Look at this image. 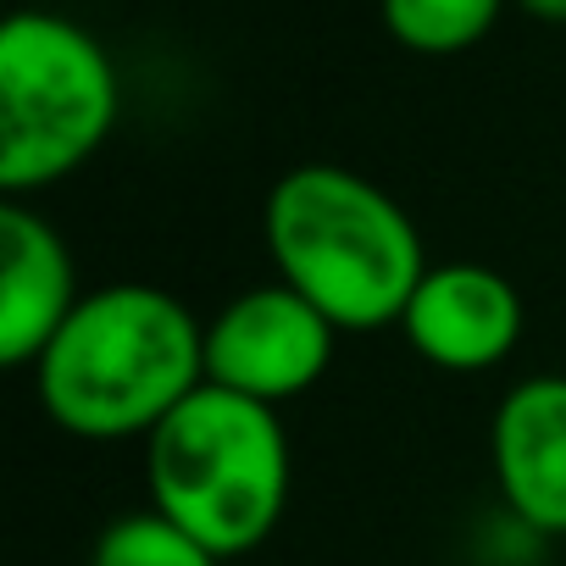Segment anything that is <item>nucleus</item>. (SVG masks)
<instances>
[{"instance_id":"obj_1","label":"nucleus","mask_w":566,"mask_h":566,"mask_svg":"<svg viewBox=\"0 0 566 566\" xmlns=\"http://www.w3.org/2000/svg\"><path fill=\"white\" fill-rule=\"evenodd\" d=\"M206 384V323L156 283H106L78 301L34 361L45 417L73 439H150Z\"/></svg>"},{"instance_id":"obj_2","label":"nucleus","mask_w":566,"mask_h":566,"mask_svg":"<svg viewBox=\"0 0 566 566\" xmlns=\"http://www.w3.org/2000/svg\"><path fill=\"white\" fill-rule=\"evenodd\" d=\"M261 239L277 283L312 301L339 334H378L400 323L433 266L406 206L334 161L290 167L266 189Z\"/></svg>"},{"instance_id":"obj_3","label":"nucleus","mask_w":566,"mask_h":566,"mask_svg":"<svg viewBox=\"0 0 566 566\" xmlns=\"http://www.w3.org/2000/svg\"><path fill=\"white\" fill-rule=\"evenodd\" d=\"M145 478L161 516L233 560L266 544L290 505V439L272 406L200 384L145 439Z\"/></svg>"},{"instance_id":"obj_4","label":"nucleus","mask_w":566,"mask_h":566,"mask_svg":"<svg viewBox=\"0 0 566 566\" xmlns=\"http://www.w3.org/2000/svg\"><path fill=\"white\" fill-rule=\"evenodd\" d=\"M123 84L106 45L62 12H12L0 29V189L45 195L117 128Z\"/></svg>"},{"instance_id":"obj_5","label":"nucleus","mask_w":566,"mask_h":566,"mask_svg":"<svg viewBox=\"0 0 566 566\" xmlns=\"http://www.w3.org/2000/svg\"><path fill=\"white\" fill-rule=\"evenodd\" d=\"M339 328L290 283H255L206 323V384L261 406H290L323 384Z\"/></svg>"},{"instance_id":"obj_6","label":"nucleus","mask_w":566,"mask_h":566,"mask_svg":"<svg viewBox=\"0 0 566 566\" xmlns=\"http://www.w3.org/2000/svg\"><path fill=\"white\" fill-rule=\"evenodd\" d=\"M400 328L428 367L472 378L522 345V295L483 261H439L422 272Z\"/></svg>"},{"instance_id":"obj_7","label":"nucleus","mask_w":566,"mask_h":566,"mask_svg":"<svg viewBox=\"0 0 566 566\" xmlns=\"http://www.w3.org/2000/svg\"><path fill=\"white\" fill-rule=\"evenodd\" d=\"M489 467L505 511L527 533L566 538V373H538L500 395Z\"/></svg>"},{"instance_id":"obj_8","label":"nucleus","mask_w":566,"mask_h":566,"mask_svg":"<svg viewBox=\"0 0 566 566\" xmlns=\"http://www.w3.org/2000/svg\"><path fill=\"white\" fill-rule=\"evenodd\" d=\"M78 272L67 239L29 206H0V361L34 367L78 312Z\"/></svg>"},{"instance_id":"obj_9","label":"nucleus","mask_w":566,"mask_h":566,"mask_svg":"<svg viewBox=\"0 0 566 566\" xmlns=\"http://www.w3.org/2000/svg\"><path fill=\"white\" fill-rule=\"evenodd\" d=\"M511 0H378L384 34L411 56H461L483 45Z\"/></svg>"},{"instance_id":"obj_10","label":"nucleus","mask_w":566,"mask_h":566,"mask_svg":"<svg viewBox=\"0 0 566 566\" xmlns=\"http://www.w3.org/2000/svg\"><path fill=\"white\" fill-rule=\"evenodd\" d=\"M90 566H222V560L200 538H189L172 516L145 505V511H123L101 527Z\"/></svg>"},{"instance_id":"obj_11","label":"nucleus","mask_w":566,"mask_h":566,"mask_svg":"<svg viewBox=\"0 0 566 566\" xmlns=\"http://www.w3.org/2000/svg\"><path fill=\"white\" fill-rule=\"evenodd\" d=\"M511 7H522L527 18H538V23H566V0H511Z\"/></svg>"}]
</instances>
